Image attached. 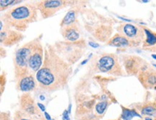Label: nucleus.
<instances>
[{
    "label": "nucleus",
    "instance_id": "13",
    "mask_svg": "<svg viewBox=\"0 0 156 120\" xmlns=\"http://www.w3.org/2000/svg\"><path fill=\"white\" fill-rule=\"evenodd\" d=\"M61 35L67 41H77L79 39V27L75 23L61 27Z\"/></svg>",
    "mask_w": 156,
    "mask_h": 120
},
{
    "label": "nucleus",
    "instance_id": "19",
    "mask_svg": "<svg viewBox=\"0 0 156 120\" xmlns=\"http://www.w3.org/2000/svg\"><path fill=\"white\" fill-rule=\"evenodd\" d=\"M76 21V14L75 12L71 10L67 13V15L64 17L63 20L61 23V27H65V26L69 25L71 24L74 23Z\"/></svg>",
    "mask_w": 156,
    "mask_h": 120
},
{
    "label": "nucleus",
    "instance_id": "28",
    "mask_svg": "<svg viewBox=\"0 0 156 120\" xmlns=\"http://www.w3.org/2000/svg\"><path fill=\"white\" fill-rule=\"evenodd\" d=\"M153 104L155 106V107L156 108V97H155V99H154V102H153Z\"/></svg>",
    "mask_w": 156,
    "mask_h": 120
},
{
    "label": "nucleus",
    "instance_id": "26",
    "mask_svg": "<svg viewBox=\"0 0 156 120\" xmlns=\"http://www.w3.org/2000/svg\"><path fill=\"white\" fill-rule=\"evenodd\" d=\"M44 115H45V118H46L47 120H52L51 116H50L48 115V113L46 112V111H45V112H44Z\"/></svg>",
    "mask_w": 156,
    "mask_h": 120
},
{
    "label": "nucleus",
    "instance_id": "8",
    "mask_svg": "<svg viewBox=\"0 0 156 120\" xmlns=\"http://www.w3.org/2000/svg\"><path fill=\"white\" fill-rule=\"evenodd\" d=\"M126 73L130 76H137L142 70L149 65L142 58L134 55H127L122 57Z\"/></svg>",
    "mask_w": 156,
    "mask_h": 120
},
{
    "label": "nucleus",
    "instance_id": "21",
    "mask_svg": "<svg viewBox=\"0 0 156 120\" xmlns=\"http://www.w3.org/2000/svg\"><path fill=\"white\" fill-rule=\"evenodd\" d=\"M15 2H16L15 1H3V0H1L0 1V3H1V11L6 9V7H8V6H9L10 5H12Z\"/></svg>",
    "mask_w": 156,
    "mask_h": 120
},
{
    "label": "nucleus",
    "instance_id": "18",
    "mask_svg": "<svg viewBox=\"0 0 156 120\" xmlns=\"http://www.w3.org/2000/svg\"><path fill=\"white\" fill-rule=\"evenodd\" d=\"M122 111L121 119L123 120H132L133 117H137L141 118V115H139L138 112L135 109H130L128 108L122 107Z\"/></svg>",
    "mask_w": 156,
    "mask_h": 120
},
{
    "label": "nucleus",
    "instance_id": "10",
    "mask_svg": "<svg viewBox=\"0 0 156 120\" xmlns=\"http://www.w3.org/2000/svg\"><path fill=\"white\" fill-rule=\"evenodd\" d=\"M137 78L145 89L156 90V70L150 65L140 72Z\"/></svg>",
    "mask_w": 156,
    "mask_h": 120
},
{
    "label": "nucleus",
    "instance_id": "25",
    "mask_svg": "<svg viewBox=\"0 0 156 120\" xmlns=\"http://www.w3.org/2000/svg\"><path fill=\"white\" fill-rule=\"evenodd\" d=\"M37 106H38V107L40 108V109H41V111H43V112H45V107H44L43 104H41V103H38V104H37Z\"/></svg>",
    "mask_w": 156,
    "mask_h": 120
},
{
    "label": "nucleus",
    "instance_id": "2",
    "mask_svg": "<svg viewBox=\"0 0 156 120\" xmlns=\"http://www.w3.org/2000/svg\"><path fill=\"white\" fill-rule=\"evenodd\" d=\"M37 19V9L35 4L30 3L11 8L2 17L5 26L19 32L25 31L30 24L35 23Z\"/></svg>",
    "mask_w": 156,
    "mask_h": 120
},
{
    "label": "nucleus",
    "instance_id": "14",
    "mask_svg": "<svg viewBox=\"0 0 156 120\" xmlns=\"http://www.w3.org/2000/svg\"><path fill=\"white\" fill-rule=\"evenodd\" d=\"M17 89L23 92H28L35 87V80L33 74H27L17 81Z\"/></svg>",
    "mask_w": 156,
    "mask_h": 120
},
{
    "label": "nucleus",
    "instance_id": "22",
    "mask_svg": "<svg viewBox=\"0 0 156 120\" xmlns=\"http://www.w3.org/2000/svg\"><path fill=\"white\" fill-rule=\"evenodd\" d=\"M0 120H12L10 112L2 111L1 114H0Z\"/></svg>",
    "mask_w": 156,
    "mask_h": 120
},
{
    "label": "nucleus",
    "instance_id": "12",
    "mask_svg": "<svg viewBox=\"0 0 156 120\" xmlns=\"http://www.w3.org/2000/svg\"><path fill=\"white\" fill-rule=\"evenodd\" d=\"M22 111L33 116H41L38 106H36L35 101L29 94H25L20 100Z\"/></svg>",
    "mask_w": 156,
    "mask_h": 120
},
{
    "label": "nucleus",
    "instance_id": "5",
    "mask_svg": "<svg viewBox=\"0 0 156 120\" xmlns=\"http://www.w3.org/2000/svg\"><path fill=\"white\" fill-rule=\"evenodd\" d=\"M97 67L100 72L120 76L124 75V71L119 64V59L115 54H104L97 62Z\"/></svg>",
    "mask_w": 156,
    "mask_h": 120
},
{
    "label": "nucleus",
    "instance_id": "1",
    "mask_svg": "<svg viewBox=\"0 0 156 120\" xmlns=\"http://www.w3.org/2000/svg\"><path fill=\"white\" fill-rule=\"evenodd\" d=\"M44 52L43 65L36 73L39 86L51 92L63 89L72 73L71 65L58 55L53 45L47 44Z\"/></svg>",
    "mask_w": 156,
    "mask_h": 120
},
{
    "label": "nucleus",
    "instance_id": "7",
    "mask_svg": "<svg viewBox=\"0 0 156 120\" xmlns=\"http://www.w3.org/2000/svg\"><path fill=\"white\" fill-rule=\"evenodd\" d=\"M70 3L69 1H61V0H47V1H41L35 3L37 9L41 12L44 19H46L55 15L60 9Z\"/></svg>",
    "mask_w": 156,
    "mask_h": 120
},
{
    "label": "nucleus",
    "instance_id": "23",
    "mask_svg": "<svg viewBox=\"0 0 156 120\" xmlns=\"http://www.w3.org/2000/svg\"><path fill=\"white\" fill-rule=\"evenodd\" d=\"M63 120H70L69 113H68L67 110H65L63 114Z\"/></svg>",
    "mask_w": 156,
    "mask_h": 120
},
{
    "label": "nucleus",
    "instance_id": "27",
    "mask_svg": "<svg viewBox=\"0 0 156 120\" xmlns=\"http://www.w3.org/2000/svg\"><path fill=\"white\" fill-rule=\"evenodd\" d=\"M144 120H153V119L152 117H145V119H144Z\"/></svg>",
    "mask_w": 156,
    "mask_h": 120
},
{
    "label": "nucleus",
    "instance_id": "11",
    "mask_svg": "<svg viewBox=\"0 0 156 120\" xmlns=\"http://www.w3.org/2000/svg\"><path fill=\"white\" fill-rule=\"evenodd\" d=\"M24 35L20 32L12 30L4 26V29H1L0 41L5 46H12L23 41Z\"/></svg>",
    "mask_w": 156,
    "mask_h": 120
},
{
    "label": "nucleus",
    "instance_id": "30",
    "mask_svg": "<svg viewBox=\"0 0 156 120\" xmlns=\"http://www.w3.org/2000/svg\"><path fill=\"white\" fill-rule=\"evenodd\" d=\"M52 120H55V119H52Z\"/></svg>",
    "mask_w": 156,
    "mask_h": 120
},
{
    "label": "nucleus",
    "instance_id": "6",
    "mask_svg": "<svg viewBox=\"0 0 156 120\" xmlns=\"http://www.w3.org/2000/svg\"><path fill=\"white\" fill-rule=\"evenodd\" d=\"M117 30L118 33L127 37L135 46H138L143 43L145 40V33L141 26L125 23L118 26Z\"/></svg>",
    "mask_w": 156,
    "mask_h": 120
},
{
    "label": "nucleus",
    "instance_id": "15",
    "mask_svg": "<svg viewBox=\"0 0 156 120\" xmlns=\"http://www.w3.org/2000/svg\"><path fill=\"white\" fill-rule=\"evenodd\" d=\"M108 45L117 48H125L129 46H135L131 41H129L127 37L122 35L121 34L117 33L113 37H112L107 41Z\"/></svg>",
    "mask_w": 156,
    "mask_h": 120
},
{
    "label": "nucleus",
    "instance_id": "17",
    "mask_svg": "<svg viewBox=\"0 0 156 120\" xmlns=\"http://www.w3.org/2000/svg\"><path fill=\"white\" fill-rule=\"evenodd\" d=\"M40 117L41 116H33L22 110H19V111H16L12 120H43Z\"/></svg>",
    "mask_w": 156,
    "mask_h": 120
},
{
    "label": "nucleus",
    "instance_id": "9",
    "mask_svg": "<svg viewBox=\"0 0 156 120\" xmlns=\"http://www.w3.org/2000/svg\"><path fill=\"white\" fill-rule=\"evenodd\" d=\"M43 47L41 42L38 38L35 39V43H34L29 60L30 71L32 74H33V73H35V72L37 73L41 69L43 65Z\"/></svg>",
    "mask_w": 156,
    "mask_h": 120
},
{
    "label": "nucleus",
    "instance_id": "31",
    "mask_svg": "<svg viewBox=\"0 0 156 120\" xmlns=\"http://www.w3.org/2000/svg\"><path fill=\"white\" fill-rule=\"evenodd\" d=\"M116 120H119V119H116Z\"/></svg>",
    "mask_w": 156,
    "mask_h": 120
},
{
    "label": "nucleus",
    "instance_id": "20",
    "mask_svg": "<svg viewBox=\"0 0 156 120\" xmlns=\"http://www.w3.org/2000/svg\"><path fill=\"white\" fill-rule=\"evenodd\" d=\"M109 105V103L107 101H102L100 102L97 103L95 106V111L97 115L102 116L105 113L106 110H107L108 106Z\"/></svg>",
    "mask_w": 156,
    "mask_h": 120
},
{
    "label": "nucleus",
    "instance_id": "16",
    "mask_svg": "<svg viewBox=\"0 0 156 120\" xmlns=\"http://www.w3.org/2000/svg\"><path fill=\"white\" fill-rule=\"evenodd\" d=\"M145 33V40L143 43L144 48L153 47L156 45V33L145 27H143Z\"/></svg>",
    "mask_w": 156,
    "mask_h": 120
},
{
    "label": "nucleus",
    "instance_id": "24",
    "mask_svg": "<svg viewBox=\"0 0 156 120\" xmlns=\"http://www.w3.org/2000/svg\"><path fill=\"white\" fill-rule=\"evenodd\" d=\"M89 44L90 46H91L92 48H98L99 46V44L96 43H93V42H89Z\"/></svg>",
    "mask_w": 156,
    "mask_h": 120
},
{
    "label": "nucleus",
    "instance_id": "29",
    "mask_svg": "<svg viewBox=\"0 0 156 120\" xmlns=\"http://www.w3.org/2000/svg\"><path fill=\"white\" fill-rule=\"evenodd\" d=\"M152 57L153 58H155L156 60V55H154V54H152Z\"/></svg>",
    "mask_w": 156,
    "mask_h": 120
},
{
    "label": "nucleus",
    "instance_id": "3",
    "mask_svg": "<svg viewBox=\"0 0 156 120\" xmlns=\"http://www.w3.org/2000/svg\"><path fill=\"white\" fill-rule=\"evenodd\" d=\"M58 55L69 65H73L79 61L84 53L86 50L85 42H57L53 45Z\"/></svg>",
    "mask_w": 156,
    "mask_h": 120
},
{
    "label": "nucleus",
    "instance_id": "4",
    "mask_svg": "<svg viewBox=\"0 0 156 120\" xmlns=\"http://www.w3.org/2000/svg\"><path fill=\"white\" fill-rule=\"evenodd\" d=\"M35 40L29 42L16 51L14 65H15V79L16 81L25 76L30 74L29 68V60L33 50Z\"/></svg>",
    "mask_w": 156,
    "mask_h": 120
}]
</instances>
